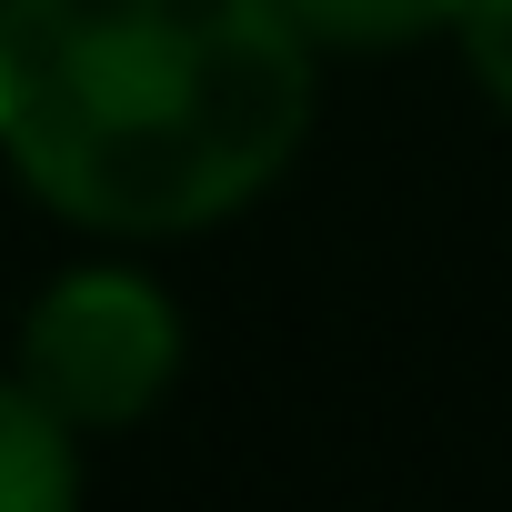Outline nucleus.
<instances>
[{
	"label": "nucleus",
	"instance_id": "obj_5",
	"mask_svg": "<svg viewBox=\"0 0 512 512\" xmlns=\"http://www.w3.org/2000/svg\"><path fill=\"white\" fill-rule=\"evenodd\" d=\"M452 51H462L472 91L512 121V0H462L452 11Z\"/></svg>",
	"mask_w": 512,
	"mask_h": 512
},
{
	"label": "nucleus",
	"instance_id": "obj_4",
	"mask_svg": "<svg viewBox=\"0 0 512 512\" xmlns=\"http://www.w3.org/2000/svg\"><path fill=\"white\" fill-rule=\"evenodd\" d=\"M462 0H292V21L312 31V51L332 61H372V51H412V41H452Z\"/></svg>",
	"mask_w": 512,
	"mask_h": 512
},
{
	"label": "nucleus",
	"instance_id": "obj_2",
	"mask_svg": "<svg viewBox=\"0 0 512 512\" xmlns=\"http://www.w3.org/2000/svg\"><path fill=\"white\" fill-rule=\"evenodd\" d=\"M181 302L141 272V262H71L41 282V302L21 312L11 372L91 442V432H131L171 402L181 382Z\"/></svg>",
	"mask_w": 512,
	"mask_h": 512
},
{
	"label": "nucleus",
	"instance_id": "obj_3",
	"mask_svg": "<svg viewBox=\"0 0 512 512\" xmlns=\"http://www.w3.org/2000/svg\"><path fill=\"white\" fill-rule=\"evenodd\" d=\"M0 512H81V432L0 372Z\"/></svg>",
	"mask_w": 512,
	"mask_h": 512
},
{
	"label": "nucleus",
	"instance_id": "obj_1",
	"mask_svg": "<svg viewBox=\"0 0 512 512\" xmlns=\"http://www.w3.org/2000/svg\"><path fill=\"white\" fill-rule=\"evenodd\" d=\"M292 0H0V161L91 241H191L312 141Z\"/></svg>",
	"mask_w": 512,
	"mask_h": 512
}]
</instances>
